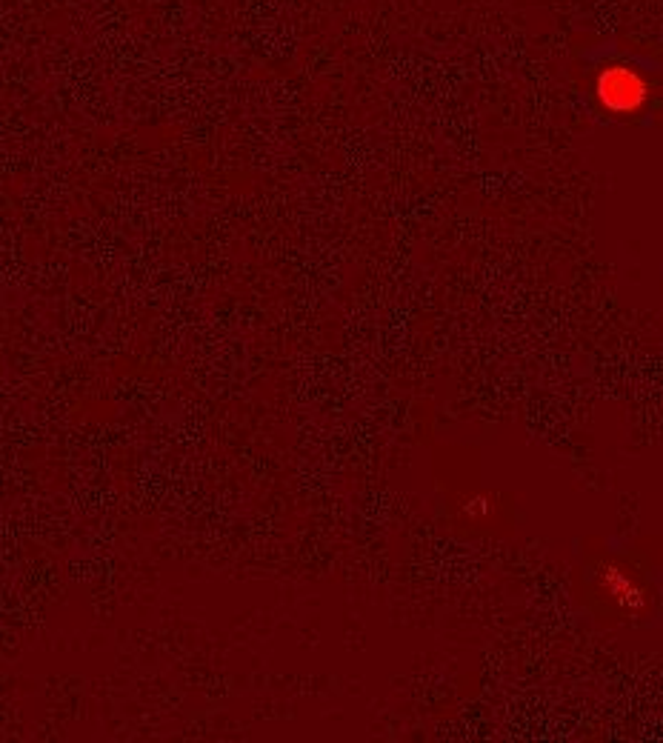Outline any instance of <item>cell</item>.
Here are the masks:
<instances>
[{
    "mask_svg": "<svg viewBox=\"0 0 663 743\" xmlns=\"http://www.w3.org/2000/svg\"><path fill=\"white\" fill-rule=\"evenodd\" d=\"M603 583H606L609 595L621 603V606H626V609H635V606H641L643 603V595H641V589H638V583L632 581L623 569L606 566V569H603Z\"/></svg>",
    "mask_w": 663,
    "mask_h": 743,
    "instance_id": "obj_2",
    "label": "cell"
},
{
    "mask_svg": "<svg viewBox=\"0 0 663 743\" xmlns=\"http://www.w3.org/2000/svg\"><path fill=\"white\" fill-rule=\"evenodd\" d=\"M643 95H646V86L638 75L632 72H609L601 83V98L609 109H618V112H626V109H635L641 106Z\"/></svg>",
    "mask_w": 663,
    "mask_h": 743,
    "instance_id": "obj_1",
    "label": "cell"
}]
</instances>
